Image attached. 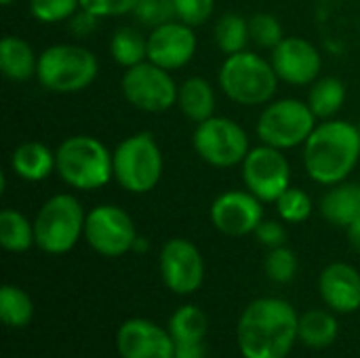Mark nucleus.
I'll return each instance as SVG.
<instances>
[{
    "mask_svg": "<svg viewBox=\"0 0 360 358\" xmlns=\"http://www.w3.org/2000/svg\"><path fill=\"white\" fill-rule=\"evenodd\" d=\"M173 358H205L202 342H175Z\"/></svg>",
    "mask_w": 360,
    "mask_h": 358,
    "instance_id": "nucleus-39",
    "label": "nucleus"
},
{
    "mask_svg": "<svg viewBox=\"0 0 360 358\" xmlns=\"http://www.w3.org/2000/svg\"><path fill=\"white\" fill-rule=\"evenodd\" d=\"M118 352L122 358H173L175 342L169 331L162 327L143 321L131 319L127 321L116 335Z\"/></svg>",
    "mask_w": 360,
    "mask_h": 358,
    "instance_id": "nucleus-17",
    "label": "nucleus"
},
{
    "mask_svg": "<svg viewBox=\"0 0 360 358\" xmlns=\"http://www.w3.org/2000/svg\"><path fill=\"white\" fill-rule=\"evenodd\" d=\"M133 15L150 30L158 27L175 19V0H137Z\"/></svg>",
    "mask_w": 360,
    "mask_h": 358,
    "instance_id": "nucleus-34",
    "label": "nucleus"
},
{
    "mask_svg": "<svg viewBox=\"0 0 360 358\" xmlns=\"http://www.w3.org/2000/svg\"><path fill=\"white\" fill-rule=\"evenodd\" d=\"M306 101L319 120L335 118L346 103V84L335 76H323L310 84Z\"/></svg>",
    "mask_w": 360,
    "mask_h": 358,
    "instance_id": "nucleus-23",
    "label": "nucleus"
},
{
    "mask_svg": "<svg viewBox=\"0 0 360 358\" xmlns=\"http://www.w3.org/2000/svg\"><path fill=\"white\" fill-rule=\"evenodd\" d=\"M255 236L262 245H266L268 249H276V247H283L287 243V230L281 222L276 219H264L257 230H255Z\"/></svg>",
    "mask_w": 360,
    "mask_h": 358,
    "instance_id": "nucleus-37",
    "label": "nucleus"
},
{
    "mask_svg": "<svg viewBox=\"0 0 360 358\" xmlns=\"http://www.w3.org/2000/svg\"><path fill=\"white\" fill-rule=\"evenodd\" d=\"M196 34L194 27L173 19L158 27H152L148 34V61L175 72L186 68L196 55Z\"/></svg>",
    "mask_w": 360,
    "mask_h": 358,
    "instance_id": "nucleus-16",
    "label": "nucleus"
},
{
    "mask_svg": "<svg viewBox=\"0 0 360 358\" xmlns=\"http://www.w3.org/2000/svg\"><path fill=\"white\" fill-rule=\"evenodd\" d=\"M97 21H99V17H95L93 13L80 8V11L70 19V30H72L78 38H82V36H89L91 32H95Z\"/></svg>",
    "mask_w": 360,
    "mask_h": 358,
    "instance_id": "nucleus-38",
    "label": "nucleus"
},
{
    "mask_svg": "<svg viewBox=\"0 0 360 358\" xmlns=\"http://www.w3.org/2000/svg\"><path fill=\"white\" fill-rule=\"evenodd\" d=\"M38 53L21 36H4L0 40V72L13 82H27L36 76Z\"/></svg>",
    "mask_w": 360,
    "mask_h": 358,
    "instance_id": "nucleus-21",
    "label": "nucleus"
},
{
    "mask_svg": "<svg viewBox=\"0 0 360 358\" xmlns=\"http://www.w3.org/2000/svg\"><path fill=\"white\" fill-rule=\"evenodd\" d=\"M137 0H80V8L93 13L99 19L122 17L135 11Z\"/></svg>",
    "mask_w": 360,
    "mask_h": 358,
    "instance_id": "nucleus-36",
    "label": "nucleus"
},
{
    "mask_svg": "<svg viewBox=\"0 0 360 358\" xmlns=\"http://www.w3.org/2000/svg\"><path fill=\"white\" fill-rule=\"evenodd\" d=\"M209 217L217 232L232 238H240L253 234L264 222V203L247 188L228 190L211 203Z\"/></svg>",
    "mask_w": 360,
    "mask_h": 358,
    "instance_id": "nucleus-13",
    "label": "nucleus"
},
{
    "mask_svg": "<svg viewBox=\"0 0 360 358\" xmlns=\"http://www.w3.org/2000/svg\"><path fill=\"white\" fill-rule=\"evenodd\" d=\"M300 331V317L291 304L262 298L249 304L238 321V348L245 358H287Z\"/></svg>",
    "mask_w": 360,
    "mask_h": 358,
    "instance_id": "nucleus-1",
    "label": "nucleus"
},
{
    "mask_svg": "<svg viewBox=\"0 0 360 358\" xmlns=\"http://www.w3.org/2000/svg\"><path fill=\"white\" fill-rule=\"evenodd\" d=\"M99 74L97 55L74 42L51 44L38 53L36 80L42 89L59 95H72L89 89Z\"/></svg>",
    "mask_w": 360,
    "mask_h": 358,
    "instance_id": "nucleus-5",
    "label": "nucleus"
},
{
    "mask_svg": "<svg viewBox=\"0 0 360 358\" xmlns=\"http://www.w3.org/2000/svg\"><path fill=\"white\" fill-rule=\"evenodd\" d=\"M316 124L319 118L310 110L308 101L285 97L272 99L264 106L255 124V133L262 143L287 152L304 146Z\"/></svg>",
    "mask_w": 360,
    "mask_h": 358,
    "instance_id": "nucleus-8",
    "label": "nucleus"
},
{
    "mask_svg": "<svg viewBox=\"0 0 360 358\" xmlns=\"http://www.w3.org/2000/svg\"><path fill=\"white\" fill-rule=\"evenodd\" d=\"M240 169L245 188L262 203H276L291 186V165L287 154L278 148L266 143L251 148Z\"/></svg>",
    "mask_w": 360,
    "mask_h": 358,
    "instance_id": "nucleus-12",
    "label": "nucleus"
},
{
    "mask_svg": "<svg viewBox=\"0 0 360 358\" xmlns=\"http://www.w3.org/2000/svg\"><path fill=\"white\" fill-rule=\"evenodd\" d=\"M356 127H359V133H360V120H359V122H356Z\"/></svg>",
    "mask_w": 360,
    "mask_h": 358,
    "instance_id": "nucleus-42",
    "label": "nucleus"
},
{
    "mask_svg": "<svg viewBox=\"0 0 360 358\" xmlns=\"http://www.w3.org/2000/svg\"><path fill=\"white\" fill-rule=\"evenodd\" d=\"M249 30H251V42L259 49L272 51L276 49L285 38V27L281 19L272 13H255L249 17Z\"/></svg>",
    "mask_w": 360,
    "mask_h": 358,
    "instance_id": "nucleus-30",
    "label": "nucleus"
},
{
    "mask_svg": "<svg viewBox=\"0 0 360 358\" xmlns=\"http://www.w3.org/2000/svg\"><path fill=\"white\" fill-rule=\"evenodd\" d=\"M27 8L38 23H61L80 11V0H30Z\"/></svg>",
    "mask_w": 360,
    "mask_h": 358,
    "instance_id": "nucleus-32",
    "label": "nucleus"
},
{
    "mask_svg": "<svg viewBox=\"0 0 360 358\" xmlns=\"http://www.w3.org/2000/svg\"><path fill=\"white\" fill-rule=\"evenodd\" d=\"M114 181L129 194L152 192L165 169L162 150L150 131L124 137L114 150Z\"/></svg>",
    "mask_w": 360,
    "mask_h": 358,
    "instance_id": "nucleus-6",
    "label": "nucleus"
},
{
    "mask_svg": "<svg viewBox=\"0 0 360 358\" xmlns=\"http://www.w3.org/2000/svg\"><path fill=\"white\" fill-rule=\"evenodd\" d=\"M270 61L278 80L291 87H306L321 78V51L302 36H285L283 42L272 49Z\"/></svg>",
    "mask_w": 360,
    "mask_h": 358,
    "instance_id": "nucleus-15",
    "label": "nucleus"
},
{
    "mask_svg": "<svg viewBox=\"0 0 360 358\" xmlns=\"http://www.w3.org/2000/svg\"><path fill=\"white\" fill-rule=\"evenodd\" d=\"M120 91L122 97L135 110L148 114H162L177 106L179 84L173 80L169 70L146 59L124 70L120 78Z\"/></svg>",
    "mask_w": 360,
    "mask_h": 358,
    "instance_id": "nucleus-10",
    "label": "nucleus"
},
{
    "mask_svg": "<svg viewBox=\"0 0 360 358\" xmlns=\"http://www.w3.org/2000/svg\"><path fill=\"white\" fill-rule=\"evenodd\" d=\"M264 268L268 279H272L274 283H291L297 274V255L287 245L270 249Z\"/></svg>",
    "mask_w": 360,
    "mask_h": 358,
    "instance_id": "nucleus-33",
    "label": "nucleus"
},
{
    "mask_svg": "<svg viewBox=\"0 0 360 358\" xmlns=\"http://www.w3.org/2000/svg\"><path fill=\"white\" fill-rule=\"evenodd\" d=\"M215 89L202 76H190L179 84L177 91V108L179 112L192 120L194 124L215 116Z\"/></svg>",
    "mask_w": 360,
    "mask_h": 358,
    "instance_id": "nucleus-22",
    "label": "nucleus"
},
{
    "mask_svg": "<svg viewBox=\"0 0 360 358\" xmlns=\"http://www.w3.org/2000/svg\"><path fill=\"white\" fill-rule=\"evenodd\" d=\"M32 317L34 304L30 295L15 285H4L0 289V319L8 327H25Z\"/></svg>",
    "mask_w": 360,
    "mask_h": 358,
    "instance_id": "nucleus-28",
    "label": "nucleus"
},
{
    "mask_svg": "<svg viewBox=\"0 0 360 358\" xmlns=\"http://www.w3.org/2000/svg\"><path fill=\"white\" fill-rule=\"evenodd\" d=\"M340 333V325L338 319L329 312L323 310H310L300 319V331L297 338L314 350L327 348L338 340Z\"/></svg>",
    "mask_w": 360,
    "mask_h": 358,
    "instance_id": "nucleus-27",
    "label": "nucleus"
},
{
    "mask_svg": "<svg viewBox=\"0 0 360 358\" xmlns=\"http://www.w3.org/2000/svg\"><path fill=\"white\" fill-rule=\"evenodd\" d=\"M55 173L78 192L99 190L114 179V152L93 135H72L55 150Z\"/></svg>",
    "mask_w": 360,
    "mask_h": 358,
    "instance_id": "nucleus-3",
    "label": "nucleus"
},
{
    "mask_svg": "<svg viewBox=\"0 0 360 358\" xmlns=\"http://www.w3.org/2000/svg\"><path fill=\"white\" fill-rule=\"evenodd\" d=\"M213 38L224 55H234L245 51L251 42L249 17L240 13H224L213 27Z\"/></svg>",
    "mask_w": 360,
    "mask_h": 358,
    "instance_id": "nucleus-25",
    "label": "nucleus"
},
{
    "mask_svg": "<svg viewBox=\"0 0 360 358\" xmlns=\"http://www.w3.org/2000/svg\"><path fill=\"white\" fill-rule=\"evenodd\" d=\"M312 198L306 190L289 186L276 200L278 217L287 224H302L312 215Z\"/></svg>",
    "mask_w": 360,
    "mask_h": 358,
    "instance_id": "nucleus-31",
    "label": "nucleus"
},
{
    "mask_svg": "<svg viewBox=\"0 0 360 358\" xmlns=\"http://www.w3.org/2000/svg\"><path fill=\"white\" fill-rule=\"evenodd\" d=\"M84 238L89 247L103 257H120L133 251L137 228L133 217L118 205H97L86 213Z\"/></svg>",
    "mask_w": 360,
    "mask_h": 358,
    "instance_id": "nucleus-11",
    "label": "nucleus"
},
{
    "mask_svg": "<svg viewBox=\"0 0 360 358\" xmlns=\"http://www.w3.org/2000/svg\"><path fill=\"white\" fill-rule=\"evenodd\" d=\"M8 165L19 179L38 184L55 173V150L40 141H23L13 150Z\"/></svg>",
    "mask_w": 360,
    "mask_h": 358,
    "instance_id": "nucleus-19",
    "label": "nucleus"
},
{
    "mask_svg": "<svg viewBox=\"0 0 360 358\" xmlns=\"http://www.w3.org/2000/svg\"><path fill=\"white\" fill-rule=\"evenodd\" d=\"M0 245L8 253H25L36 245L34 224L17 209L0 211Z\"/></svg>",
    "mask_w": 360,
    "mask_h": 358,
    "instance_id": "nucleus-24",
    "label": "nucleus"
},
{
    "mask_svg": "<svg viewBox=\"0 0 360 358\" xmlns=\"http://www.w3.org/2000/svg\"><path fill=\"white\" fill-rule=\"evenodd\" d=\"M346 236H348L350 247L360 253V219H356L354 224H350V226L346 228Z\"/></svg>",
    "mask_w": 360,
    "mask_h": 358,
    "instance_id": "nucleus-40",
    "label": "nucleus"
},
{
    "mask_svg": "<svg viewBox=\"0 0 360 358\" xmlns=\"http://www.w3.org/2000/svg\"><path fill=\"white\" fill-rule=\"evenodd\" d=\"M0 2H2V4H4V6H8V4H13V2H15V0H0Z\"/></svg>",
    "mask_w": 360,
    "mask_h": 358,
    "instance_id": "nucleus-41",
    "label": "nucleus"
},
{
    "mask_svg": "<svg viewBox=\"0 0 360 358\" xmlns=\"http://www.w3.org/2000/svg\"><path fill=\"white\" fill-rule=\"evenodd\" d=\"M215 13V0H175V19L198 27Z\"/></svg>",
    "mask_w": 360,
    "mask_h": 358,
    "instance_id": "nucleus-35",
    "label": "nucleus"
},
{
    "mask_svg": "<svg viewBox=\"0 0 360 358\" xmlns=\"http://www.w3.org/2000/svg\"><path fill=\"white\" fill-rule=\"evenodd\" d=\"M319 291L325 304L342 314L360 308V274L350 264H329L319 279Z\"/></svg>",
    "mask_w": 360,
    "mask_h": 358,
    "instance_id": "nucleus-18",
    "label": "nucleus"
},
{
    "mask_svg": "<svg viewBox=\"0 0 360 358\" xmlns=\"http://www.w3.org/2000/svg\"><path fill=\"white\" fill-rule=\"evenodd\" d=\"M321 215L338 228H348L360 219V184L340 181L329 186L321 198Z\"/></svg>",
    "mask_w": 360,
    "mask_h": 358,
    "instance_id": "nucleus-20",
    "label": "nucleus"
},
{
    "mask_svg": "<svg viewBox=\"0 0 360 358\" xmlns=\"http://www.w3.org/2000/svg\"><path fill=\"white\" fill-rule=\"evenodd\" d=\"M192 146L200 160L215 169H232L243 165L251 143L247 131L228 116H211L196 124Z\"/></svg>",
    "mask_w": 360,
    "mask_h": 358,
    "instance_id": "nucleus-9",
    "label": "nucleus"
},
{
    "mask_svg": "<svg viewBox=\"0 0 360 358\" xmlns=\"http://www.w3.org/2000/svg\"><path fill=\"white\" fill-rule=\"evenodd\" d=\"M162 283L179 295H190L205 281V262L198 247L186 238H171L160 249Z\"/></svg>",
    "mask_w": 360,
    "mask_h": 358,
    "instance_id": "nucleus-14",
    "label": "nucleus"
},
{
    "mask_svg": "<svg viewBox=\"0 0 360 358\" xmlns=\"http://www.w3.org/2000/svg\"><path fill=\"white\" fill-rule=\"evenodd\" d=\"M217 82L221 93L245 108L266 106L278 91V76L270 59L249 49L226 55L219 65Z\"/></svg>",
    "mask_w": 360,
    "mask_h": 358,
    "instance_id": "nucleus-4",
    "label": "nucleus"
},
{
    "mask_svg": "<svg viewBox=\"0 0 360 358\" xmlns=\"http://www.w3.org/2000/svg\"><path fill=\"white\" fill-rule=\"evenodd\" d=\"M110 57L120 68H133L148 59V36L135 27H118L110 38Z\"/></svg>",
    "mask_w": 360,
    "mask_h": 358,
    "instance_id": "nucleus-26",
    "label": "nucleus"
},
{
    "mask_svg": "<svg viewBox=\"0 0 360 358\" xmlns=\"http://www.w3.org/2000/svg\"><path fill=\"white\" fill-rule=\"evenodd\" d=\"M360 160L359 127L350 120H321L302 146V162L308 177L319 186L346 181Z\"/></svg>",
    "mask_w": 360,
    "mask_h": 358,
    "instance_id": "nucleus-2",
    "label": "nucleus"
},
{
    "mask_svg": "<svg viewBox=\"0 0 360 358\" xmlns=\"http://www.w3.org/2000/svg\"><path fill=\"white\" fill-rule=\"evenodd\" d=\"M173 342H202L207 333V317L196 306H181L169 321Z\"/></svg>",
    "mask_w": 360,
    "mask_h": 358,
    "instance_id": "nucleus-29",
    "label": "nucleus"
},
{
    "mask_svg": "<svg viewBox=\"0 0 360 358\" xmlns=\"http://www.w3.org/2000/svg\"><path fill=\"white\" fill-rule=\"evenodd\" d=\"M84 222L86 213L74 194L61 192L46 198L34 219L36 247L49 255L72 251L84 236Z\"/></svg>",
    "mask_w": 360,
    "mask_h": 358,
    "instance_id": "nucleus-7",
    "label": "nucleus"
}]
</instances>
